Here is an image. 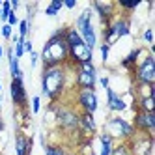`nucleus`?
I'll return each instance as SVG.
<instances>
[{
    "label": "nucleus",
    "instance_id": "obj_38",
    "mask_svg": "<svg viewBox=\"0 0 155 155\" xmlns=\"http://www.w3.org/2000/svg\"><path fill=\"white\" fill-rule=\"evenodd\" d=\"M4 127H6V125H4V120H2V116H0V133L4 131Z\"/></svg>",
    "mask_w": 155,
    "mask_h": 155
},
{
    "label": "nucleus",
    "instance_id": "obj_42",
    "mask_svg": "<svg viewBox=\"0 0 155 155\" xmlns=\"http://www.w3.org/2000/svg\"><path fill=\"white\" fill-rule=\"evenodd\" d=\"M0 8H2V0H0Z\"/></svg>",
    "mask_w": 155,
    "mask_h": 155
},
{
    "label": "nucleus",
    "instance_id": "obj_31",
    "mask_svg": "<svg viewBox=\"0 0 155 155\" xmlns=\"http://www.w3.org/2000/svg\"><path fill=\"white\" fill-rule=\"evenodd\" d=\"M19 21H21V19L17 17V13H15V12H12V13H9V17H8V23H6V25H9V26L13 28V26H17V25H19Z\"/></svg>",
    "mask_w": 155,
    "mask_h": 155
},
{
    "label": "nucleus",
    "instance_id": "obj_34",
    "mask_svg": "<svg viewBox=\"0 0 155 155\" xmlns=\"http://www.w3.org/2000/svg\"><path fill=\"white\" fill-rule=\"evenodd\" d=\"M97 82L101 84L105 90H107V88H110V79H108V77H101V79H97Z\"/></svg>",
    "mask_w": 155,
    "mask_h": 155
},
{
    "label": "nucleus",
    "instance_id": "obj_25",
    "mask_svg": "<svg viewBox=\"0 0 155 155\" xmlns=\"http://www.w3.org/2000/svg\"><path fill=\"white\" fill-rule=\"evenodd\" d=\"M25 41L26 39H17V43H15V45H13V54H15V58L17 60H21V58H23V54H25Z\"/></svg>",
    "mask_w": 155,
    "mask_h": 155
},
{
    "label": "nucleus",
    "instance_id": "obj_36",
    "mask_svg": "<svg viewBox=\"0 0 155 155\" xmlns=\"http://www.w3.org/2000/svg\"><path fill=\"white\" fill-rule=\"evenodd\" d=\"M64 6L68 8V9H73L77 6V0H64Z\"/></svg>",
    "mask_w": 155,
    "mask_h": 155
},
{
    "label": "nucleus",
    "instance_id": "obj_30",
    "mask_svg": "<svg viewBox=\"0 0 155 155\" xmlns=\"http://www.w3.org/2000/svg\"><path fill=\"white\" fill-rule=\"evenodd\" d=\"M12 36H13V28L9 25H2V38L4 39H12Z\"/></svg>",
    "mask_w": 155,
    "mask_h": 155
},
{
    "label": "nucleus",
    "instance_id": "obj_41",
    "mask_svg": "<svg viewBox=\"0 0 155 155\" xmlns=\"http://www.w3.org/2000/svg\"><path fill=\"white\" fill-rule=\"evenodd\" d=\"M0 90H2V81H0Z\"/></svg>",
    "mask_w": 155,
    "mask_h": 155
},
{
    "label": "nucleus",
    "instance_id": "obj_40",
    "mask_svg": "<svg viewBox=\"0 0 155 155\" xmlns=\"http://www.w3.org/2000/svg\"><path fill=\"white\" fill-rule=\"evenodd\" d=\"M0 110H2V99H0Z\"/></svg>",
    "mask_w": 155,
    "mask_h": 155
},
{
    "label": "nucleus",
    "instance_id": "obj_11",
    "mask_svg": "<svg viewBox=\"0 0 155 155\" xmlns=\"http://www.w3.org/2000/svg\"><path fill=\"white\" fill-rule=\"evenodd\" d=\"M90 9H95V13H97L99 21L103 23V26H107L116 15V4L114 2H99V0H94Z\"/></svg>",
    "mask_w": 155,
    "mask_h": 155
},
{
    "label": "nucleus",
    "instance_id": "obj_18",
    "mask_svg": "<svg viewBox=\"0 0 155 155\" xmlns=\"http://www.w3.org/2000/svg\"><path fill=\"white\" fill-rule=\"evenodd\" d=\"M144 52V49L142 47H137V49H133L127 56L121 60V68H125V69H129V71H133L137 68V64H138V60H140V54Z\"/></svg>",
    "mask_w": 155,
    "mask_h": 155
},
{
    "label": "nucleus",
    "instance_id": "obj_1",
    "mask_svg": "<svg viewBox=\"0 0 155 155\" xmlns=\"http://www.w3.org/2000/svg\"><path fill=\"white\" fill-rule=\"evenodd\" d=\"M65 30L68 26L58 28L54 34L45 41L41 52H39V60L45 68H56V65H68L69 62V47L65 43Z\"/></svg>",
    "mask_w": 155,
    "mask_h": 155
},
{
    "label": "nucleus",
    "instance_id": "obj_7",
    "mask_svg": "<svg viewBox=\"0 0 155 155\" xmlns=\"http://www.w3.org/2000/svg\"><path fill=\"white\" fill-rule=\"evenodd\" d=\"M75 103L79 105L81 112H88V114H95L99 108V99H97L95 90H77Z\"/></svg>",
    "mask_w": 155,
    "mask_h": 155
},
{
    "label": "nucleus",
    "instance_id": "obj_39",
    "mask_svg": "<svg viewBox=\"0 0 155 155\" xmlns=\"http://www.w3.org/2000/svg\"><path fill=\"white\" fill-rule=\"evenodd\" d=\"M2 56H4V47L0 45V58H2Z\"/></svg>",
    "mask_w": 155,
    "mask_h": 155
},
{
    "label": "nucleus",
    "instance_id": "obj_2",
    "mask_svg": "<svg viewBox=\"0 0 155 155\" xmlns=\"http://www.w3.org/2000/svg\"><path fill=\"white\" fill-rule=\"evenodd\" d=\"M68 65H56V68H45L41 71V95H45L51 103H56L62 97L68 82Z\"/></svg>",
    "mask_w": 155,
    "mask_h": 155
},
{
    "label": "nucleus",
    "instance_id": "obj_19",
    "mask_svg": "<svg viewBox=\"0 0 155 155\" xmlns=\"http://www.w3.org/2000/svg\"><path fill=\"white\" fill-rule=\"evenodd\" d=\"M137 110H142V112H155V97H140L137 101Z\"/></svg>",
    "mask_w": 155,
    "mask_h": 155
},
{
    "label": "nucleus",
    "instance_id": "obj_12",
    "mask_svg": "<svg viewBox=\"0 0 155 155\" xmlns=\"http://www.w3.org/2000/svg\"><path fill=\"white\" fill-rule=\"evenodd\" d=\"M75 73V86L77 90H95V84H97V75H88L84 71L79 69H73Z\"/></svg>",
    "mask_w": 155,
    "mask_h": 155
},
{
    "label": "nucleus",
    "instance_id": "obj_10",
    "mask_svg": "<svg viewBox=\"0 0 155 155\" xmlns=\"http://www.w3.org/2000/svg\"><path fill=\"white\" fill-rule=\"evenodd\" d=\"M9 95H12V101L17 108H26L28 105V94L25 88V81L21 79H12V84H9Z\"/></svg>",
    "mask_w": 155,
    "mask_h": 155
},
{
    "label": "nucleus",
    "instance_id": "obj_15",
    "mask_svg": "<svg viewBox=\"0 0 155 155\" xmlns=\"http://www.w3.org/2000/svg\"><path fill=\"white\" fill-rule=\"evenodd\" d=\"M79 131L86 133V135H95L97 133V124H95L94 114L79 112Z\"/></svg>",
    "mask_w": 155,
    "mask_h": 155
},
{
    "label": "nucleus",
    "instance_id": "obj_24",
    "mask_svg": "<svg viewBox=\"0 0 155 155\" xmlns=\"http://www.w3.org/2000/svg\"><path fill=\"white\" fill-rule=\"evenodd\" d=\"M17 26H19V38H21V39H26L28 32H30V28H32V21H28V19H21Z\"/></svg>",
    "mask_w": 155,
    "mask_h": 155
},
{
    "label": "nucleus",
    "instance_id": "obj_23",
    "mask_svg": "<svg viewBox=\"0 0 155 155\" xmlns=\"http://www.w3.org/2000/svg\"><path fill=\"white\" fill-rule=\"evenodd\" d=\"M110 155H133L129 142H118V144H114L112 153H110Z\"/></svg>",
    "mask_w": 155,
    "mask_h": 155
},
{
    "label": "nucleus",
    "instance_id": "obj_9",
    "mask_svg": "<svg viewBox=\"0 0 155 155\" xmlns=\"http://www.w3.org/2000/svg\"><path fill=\"white\" fill-rule=\"evenodd\" d=\"M86 62H94V51L88 49L84 41H81V43H77V45L69 47V62H68V68L75 69V68H79L81 64H86Z\"/></svg>",
    "mask_w": 155,
    "mask_h": 155
},
{
    "label": "nucleus",
    "instance_id": "obj_35",
    "mask_svg": "<svg viewBox=\"0 0 155 155\" xmlns=\"http://www.w3.org/2000/svg\"><path fill=\"white\" fill-rule=\"evenodd\" d=\"M32 51H34V43H32L30 39H26V41H25V52H28V54H30Z\"/></svg>",
    "mask_w": 155,
    "mask_h": 155
},
{
    "label": "nucleus",
    "instance_id": "obj_8",
    "mask_svg": "<svg viewBox=\"0 0 155 155\" xmlns=\"http://www.w3.org/2000/svg\"><path fill=\"white\" fill-rule=\"evenodd\" d=\"M133 127H135L137 133H140L144 137H153L155 112H142V110H137L135 118H133Z\"/></svg>",
    "mask_w": 155,
    "mask_h": 155
},
{
    "label": "nucleus",
    "instance_id": "obj_3",
    "mask_svg": "<svg viewBox=\"0 0 155 155\" xmlns=\"http://www.w3.org/2000/svg\"><path fill=\"white\" fill-rule=\"evenodd\" d=\"M105 133L114 142L116 140L118 142H129L131 138L137 137V131H135V127H133V124L127 121L125 118H121V116L108 118L107 124H105Z\"/></svg>",
    "mask_w": 155,
    "mask_h": 155
},
{
    "label": "nucleus",
    "instance_id": "obj_32",
    "mask_svg": "<svg viewBox=\"0 0 155 155\" xmlns=\"http://www.w3.org/2000/svg\"><path fill=\"white\" fill-rule=\"evenodd\" d=\"M142 38H144V41H146V43H150V45H151V43H153V30L151 28H146V30H144V34H142Z\"/></svg>",
    "mask_w": 155,
    "mask_h": 155
},
{
    "label": "nucleus",
    "instance_id": "obj_6",
    "mask_svg": "<svg viewBox=\"0 0 155 155\" xmlns=\"http://www.w3.org/2000/svg\"><path fill=\"white\" fill-rule=\"evenodd\" d=\"M52 110L56 114V124L60 125L62 131L65 133H79V112L71 107H54L52 103Z\"/></svg>",
    "mask_w": 155,
    "mask_h": 155
},
{
    "label": "nucleus",
    "instance_id": "obj_26",
    "mask_svg": "<svg viewBox=\"0 0 155 155\" xmlns=\"http://www.w3.org/2000/svg\"><path fill=\"white\" fill-rule=\"evenodd\" d=\"M75 69H79V71H84L88 75H97V68H95V64L94 62H86V64H81L79 68H75Z\"/></svg>",
    "mask_w": 155,
    "mask_h": 155
},
{
    "label": "nucleus",
    "instance_id": "obj_27",
    "mask_svg": "<svg viewBox=\"0 0 155 155\" xmlns=\"http://www.w3.org/2000/svg\"><path fill=\"white\" fill-rule=\"evenodd\" d=\"M138 6H140L138 0H135V2H118V4H116V8L124 9V12H133V9H137Z\"/></svg>",
    "mask_w": 155,
    "mask_h": 155
},
{
    "label": "nucleus",
    "instance_id": "obj_17",
    "mask_svg": "<svg viewBox=\"0 0 155 155\" xmlns=\"http://www.w3.org/2000/svg\"><path fill=\"white\" fill-rule=\"evenodd\" d=\"M6 56H8V62H9V75H12V79H21L23 81V69H21V65H19V60L15 58V54H13V47H8L6 51Z\"/></svg>",
    "mask_w": 155,
    "mask_h": 155
},
{
    "label": "nucleus",
    "instance_id": "obj_5",
    "mask_svg": "<svg viewBox=\"0 0 155 155\" xmlns=\"http://www.w3.org/2000/svg\"><path fill=\"white\" fill-rule=\"evenodd\" d=\"M133 79L137 84H144V86H153L155 82V58L153 54H146L144 60H140L137 64V68L133 69Z\"/></svg>",
    "mask_w": 155,
    "mask_h": 155
},
{
    "label": "nucleus",
    "instance_id": "obj_21",
    "mask_svg": "<svg viewBox=\"0 0 155 155\" xmlns=\"http://www.w3.org/2000/svg\"><path fill=\"white\" fill-rule=\"evenodd\" d=\"M43 148H45V155H69L68 150L60 144H45Z\"/></svg>",
    "mask_w": 155,
    "mask_h": 155
},
{
    "label": "nucleus",
    "instance_id": "obj_4",
    "mask_svg": "<svg viewBox=\"0 0 155 155\" xmlns=\"http://www.w3.org/2000/svg\"><path fill=\"white\" fill-rule=\"evenodd\" d=\"M75 30L79 32V36L82 38V41L86 43V47L90 51H94L97 47V34H95V26L92 23V9L90 8H86L84 12L77 17Z\"/></svg>",
    "mask_w": 155,
    "mask_h": 155
},
{
    "label": "nucleus",
    "instance_id": "obj_14",
    "mask_svg": "<svg viewBox=\"0 0 155 155\" xmlns=\"http://www.w3.org/2000/svg\"><path fill=\"white\" fill-rule=\"evenodd\" d=\"M32 148H34V138L23 135V133H17L15 135V153L17 155H32Z\"/></svg>",
    "mask_w": 155,
    "mask_h": 155
},
{
    "label": "nucleus",
    "instance_id": "obj_13",
    "mask_svg": "<svg viewBox=\"0 0 155 155\" xmlns=\"http://www.w3.org/2000/svg\"><path fill=\"white\" fill-rule=\"evenodd\" d=\"M107 107L110 112H124L127 110V103L120 94H116L112 88H107Z\"/></svg>",
    "mask_w": 155,
    "mask_h": 155
},
{
    "label": "nucleus",
    "instance_id": "obj_28",
    "mask_svg": "<svg viewBox=\"0 0 155 155\" xmlns=\"http://www.w3.org/2000/svg\"><path fill=\"white\" fill-rule=\"evenodd\" d=\"M39 110H41V97L34 95L32 97V114H38Z\"/></svg>",
    "mask_w": 155,
    "mask_h": 155
},
{
    "label": "nucleus",
    "instance_id": "obj_37",
    "mask_svg": "<svg viewBox=\"0 0 155 155\" xmlns=\"http://www.w3.org/2000/svg\"><path fill=\"white\" fill-rule=\"evenodd\" d=\"M9 4H12V9H13V12H17V8L21 6V2H19V0H12Z\"/></svg>",
    "mask_w": 155,
    "mask_h": 155
},
{
    "label": "nucleus",
    "instance_id": "obj_16",
    "mask_svg": "<svg viewBox=\"0 0 155 155\" xmlns=\"http://www.w3.org/2000/svg\"><path fill=\"white\" fill-rule=\"evenodd\" d=\"M110 26H112V30L116 32L118 38H124V36H129L131 34V21L129 17H114L112 21H110Z\"/></svg>",
    "mask_w": 155,
    "mask_h": 155
},
{
    "label": "nucleus",
    "instance_id": "obj_29",
    "mask_svg": "<svg viewBox=\"0 0 155 155\" xmlns=\"http://www.w3.org/2000/svg\"><path fill=\"white\" fill-rule=\"evenodd\" d=\"M99 51H101V60H103V64H107L108 62V54H110V47L108 45H99Z\"/></svg>",
    "mask_w": 155,
    "mask_h": 155
},
{
    "label": "nucleus",
    "instance_id": "obj_20",
    "mask_svg": "<svg viewBox=\"0 0 155 155\" xmlns=\"http://www.w3.org/2000/svg\"><path fill=\"white\" fill-rule=\"evenodd\" d=\"M99 142H101V153H99V155H110V153H112L114 140L110 138L107 133H101V135H99Z\"/></svg>",
    "mask_w": 155,
    "mask_h": 155
},
{
    "label": "nucleus",
    "instance_id": "obj_22",
    "mask_svg": "<svg viewBox=\"0 0 155 155\" xmlns=\"http://www.w3.org/2000/svg\"><path fill=\"white\" fill-rule=\"evenodd\" d=\"M62 8H64V0H52V2L45 8V15H49V17H56Z\"/></svg>",
    "mask_w": 155,
    "mask_h": 155
},
{
    "label": "nucleus",
    "instance_id": "obj_33",
    "mask_svg": "<svg viewBox=\"0 0 155 155\" xmlns=\"http://www.w3.org/2000/svg\"><path fill=\"white\" fill-rule=\"evenodd\" d=\"M38 62H39V52L32 51V52H30V68H36Z\"/></svg>",
    "mask_w": 155,
    "mask_h": 155
}]
</instances>
